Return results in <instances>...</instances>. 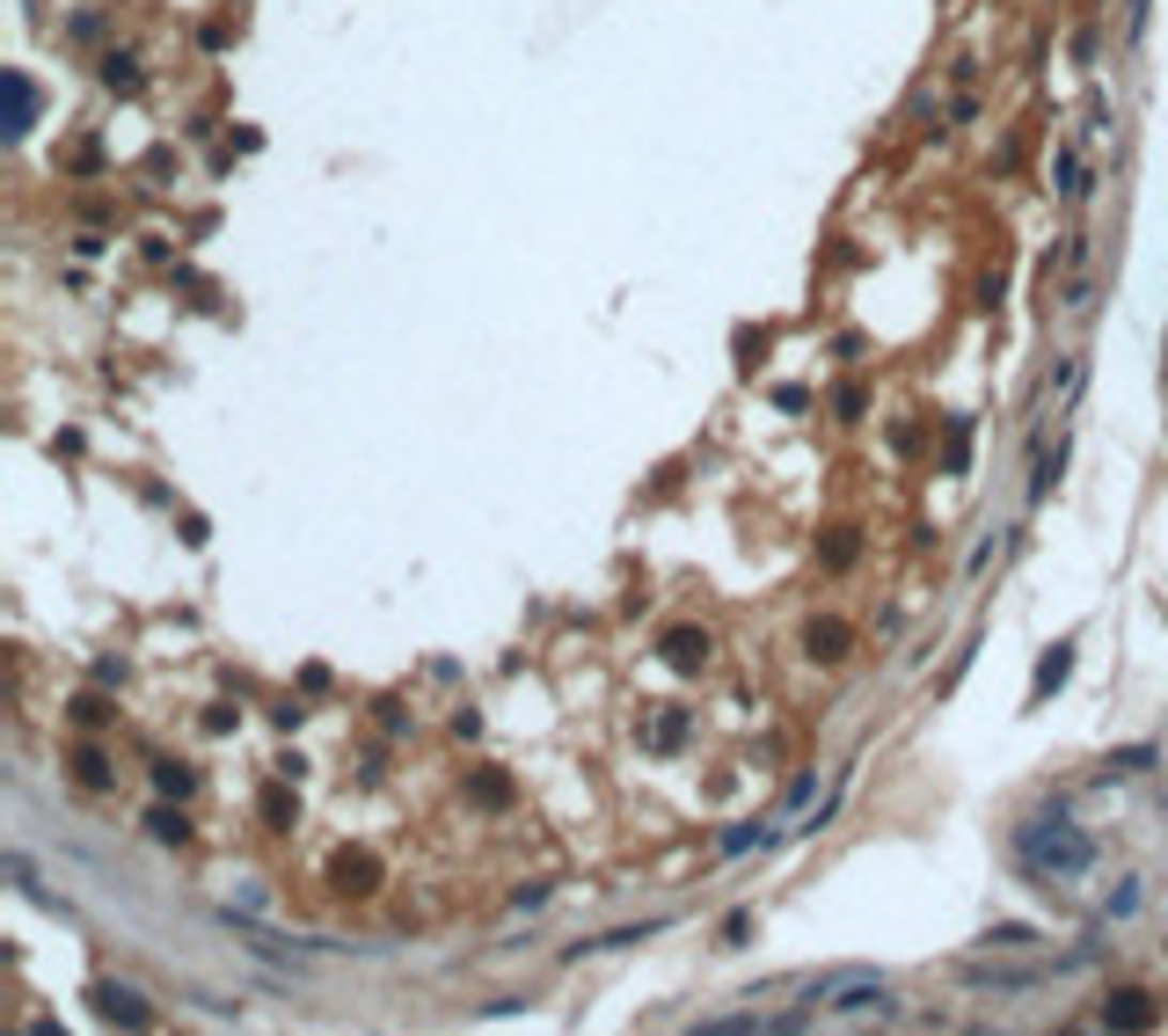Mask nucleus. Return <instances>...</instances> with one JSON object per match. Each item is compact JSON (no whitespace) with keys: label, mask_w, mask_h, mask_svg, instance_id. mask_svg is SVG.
I'll return each mask as SVG.
<instances>
[{"label":"nucleus","mask_w":1168,"mask_h":1036,"mask_svg":"<svg viewBox=\"0 0 1168 1036\" xmlns=\"http://www.w3.org/2000/svg\"><path fill=\"white\" fill-rule=\"evenodd\" d=\"M847 643H855V628H847V621H833V614L803 628V650H811L818 664H840V658H847Z\"/></svg>","instance_id":"5"},{"label":"nucleus","mask_w":1168,"mask_h":1036,"mask_svg":"<svg viewBox=\"0 0 1168 1036\" xmlns=\"http://www.w3.org/2000/svg\"><path fill=\"white\" fill-rule=\"evenodd\" d=\"M30 125H37V81L22 66H7V139H22Z\"/></svg>","instance_id":"4"},{"label":"nucleus","mask_w":1168,"mask_h":1036,"mask_svg":"<svg viewBox=\"0 0 1168 1036\" xmlns=\"http://www.w3.org/2000/svg\"><path fill=\"white\" fill-rule=\"evenodd\" d=\"M1066 671H1074V643H1051L1038 658V679H1030V701H1051L1059 686H1066Z\"/></svg>","instance_id":"6"},{"label":"nucleus","mask_w":1168,"mask_h":1036,"mask_svg":"<svg viewBox=\"0 0 1168 1036\" xmlns=\"http://www.w3.org/2000/svg\"><path fill=\"white\" fill-rule=\"evenodd\" d=\"M811 795H818V767H811V774H796V782H789V795H782V818H796V810H803Z\"/></svg>","instance_id":"16"},{"label":"nucleus","mask_w":1168,"mask_h":1036,"mask_svg":"<svg viewBox=\"0 0 1168 1036\" xmlns=\"http://www.w3.org/2000/svg\"><path fill=\"white\" fill-rule=\"evenodd\" d=\"M74 782H81V788H110V759H103L95 745H81V752H74Z\"/></svg>","instance_id":"11"},{"label":"nucleus","mask_w":1168,"mask_h":1036,"mask_svg":"<svg viewBox=\"0 0 1168 1036\" xmlns=\"http://www.w3.org/2000/svg\"><path fill=\"white\" fill-rule=\"evenodd\" d=\"M767 839H774V825H767V818H746V825L723 832V854H752V847H767Z\"/></svg>","instance_id":"10"},{"label":"nucleus","mask_w":1168,"mask_h":1036,"mask_svg":"<svg viewBox=\"0 0 1168 1036\" xmlns=\"http://www.w3.org/2000/svg\"><path fill=\"white\" fill-rule=\"evenodd\" d=\"M147 832H154L162 847H183V839H190V825H183V810H154V818H147Z\"/></svg>","instance_id":"14"},{"label":"nucleus","mask_w":1168,"mask_h":1036,"mask_svg":"<svg viewBox=\"0 0 1168 1036\" xmlns=\"http://www.w3.org/2000/svg\"><path fill=\"white\" fill-rule=\"evenodd\" d=\"M826 562H833V570H847V562H855V534H833V540H826Z\"/></svg>","instance_id":"22"},{"label":"nucleus","mask_w":1168,"mask_h":1036,"mask_svg":"<svg viewBox=\"0 0 1168 1036\" xmlns=\"http://www.w3.org/2000/svg\"><path fill=\"white\" fill-rule=\"evenodd\" d=\"M74 723H81V730H95V723H110V701H95V694H81V701H74Z\"/></svg>","instance_id":"19"},{"label":"nucleus","mask_w":1168,"mask_h":1036,"mask_svg":"<svg viewBox=\"0 0 1168 1036\" xmlns=\"http://www.w3.org/2000/svg\"><path fill=\"white\" fill-rule=\"evenodd\" d=\"M1015 862L1030 876H1044V883H1081L1095 869V839L1066 810H1038V818L1015 825Z\"/></svg>","instance_id":"1"},{"label":"nucleus","mask_w":1168,"mask_h":1036,"mask_svg":"<svg viewBox=\"0 0 1168 1036\" xmlns=\"http://www.w3.org/2000/svg\"><path fill=\"white\" fill-rule=\"evenodd\" d=\"M1132 912H1139V883H1125V891L1110 898V919H1132Z\"/></svg>","instance_id":"23"},{"label":"nucleus","mask_w":1168,"mask_h":1036,"mask_svg":"<svg viewBox=\"0 0 1168 1036\" xmlns=\"http://www.w3.org/2000/svg\"><path fill=\"white\" fill-rule=\"evenodd\" d=\"M1030 942H1038L1030 927H994V934H986V949H1030Z\"/></svg>","instance_id":"20"},{"label":"nucleus","mask_w":1168,"mask_h":1036,"mask_svg":"<svg viewBox=\"0 0 1168 1036\" xmlns=\"http://www.w3.org/2000/svg\"><path fill=\"white\" fill-rule=\"evenodd\" d=\"M263 818H271V825L286 832L292 818H299V795H292V788H263Z\"/></svg>","instance_id":"13"},{"label":"nucleus","mask_w":1168,"mask_h":1036,"mask_svg":"<svg viewBox=\"0 0 1168 1036\" xmlns=\"http://www.w3.org/2000/svg\"><path fill=\"white\" fill-rule=\"evenodd\" d=\"M1103 1030H1154V1000L1139 993V986H1118V993L1103 1000Z\"/></svg>","instance_id":"3"},{"label":"nucleus","mask_w":1168,"mask_h":1036,"mask_svg":"<svg viewBox=\"0 0 1168 1036\" xmlns=\"http://www.w3.org/2000/svg\"><path fill=\"white\" fill-rule=\"evenodd\" d=\"M679 738H687V715H679V708H665V715L650 723V745H658V752H672Z\"/></svg>","instance_id":"15"},{"label":"nucleus","mask_w":1168,"mask_h":1036,"mask_svg":"<svg viewBox=\"0 0 1168 1036\" xmlns=\"http://www.w3.org/2000/svg\"><path fill=\"white\" fill-rule=\"evenodd\" d=\"M373 883H380V862H373V854H336V891H358V898H366Z\"/></svg>","instance_id":"8"},{"label":"nucleus","mask_w":1168,"mask_h":1036,"mask_svg":"<svg viewBox=\"0 0 1168 1036\" xmlns=\"http://www.w3.org/2000/svg\"><path fill=\"white\" fill-rule=\"evenodd\" d=\"M1147 759H1154V752H1147V745H1132V752H1118V759H1103V767H1110V774H1139Z\"/></svg>","instance_id":"21"},{"label":"nucleus","mask_w":1168,"mask_h":1036,"mask_svg":"<svg viewBox=\"0 0 1168 1036\" xmlns=\"http://www.w3.org/2000/svg\"><path fill=\"white\" fill-rule=\"evenodd\" d=\"M1059 190H1066V198H1081V190H1088V183H1081V154H1074V146L1059 154Z\"/></svg>","instance_id":"18"},{"label":"nucleus","mask_w":1168,"mask_h":1036,"mask_svg":"<svg viewBox=\"0 0 1168 1036\" xmlns=\"http://www.w3.org/2000/svg\"><path fill=\"white\" fill-rule=\"evenodd\" d=\"M475 803L504 810V803H511V782H504V774H475Z\"/></svg>","instance_id":"17"},{"label":"nucleus","mask_w":1168,"mask_h":1036,"mask_svg":"<svg viewBox=\"0 0 1168 1036\" xmlns=\"http://www.w3.org/2000/svg\"><path fill=\"white\" fill-rule=\"evenodd\" d=\"M88 1000H95V1015H103V1022H125V1030H147V1022H154V1007L132 993V986H118V978H103Z\"/></svg>","instance_id":"2"},{"label":"nucleus","mask_w":1168,"mask_h":1036,"mask_svg":"<svg viewBox=\"0 0 1168 1036\" xmlns=\"http://www.w3.org/2000/svg\"><path fill=\"white\" fill-rule=\"evenodd\" d=\"M665 664H672V671H702V664H709V635H702V628H672V635H665Z\"/></svg>","instance_id":"7"},{"label":"nucleus","mask_w":1168,"mask_h":1036,"mask_svg":"<svg viewBox=\"0 0 1168 1036\" xmlns=\"http://www.w3.org/2000/svg\"><path fill=\"white\" fill-rule=\"evenodd\" d=\"M103 81L118 88V95H132V88H139V59H132V51H110V59H103Z\"/></svg>","instance_id":"12"},{"label":"nucleus","mask_w":1168,"mask_h":1036,"mask_svg":"<svg viewBox=\"0 0 1168 1036\" xmlns=\"http://www.w3.org/2000/svg\"><path fill=\"white\" fill-rule=\"evenodd\" d=\"M190 788H198V774H190L183 759H154V795H175V803H183Z\"/></svg>","instance_id":"9"},{"label":"nucleus","mask_w":1168,"mask_h":1036,"mask_svg":"<svg viewBox=\"0 0 1168 1036\" xmlns=\"http://www.w3.org/2000/svg\"><path fill=\"white\" fill-rule=\"evenodd\" d=\"M752 934V912H731V919H723V942H731V949H738V942H746Z\"/></svg>","instance_id":"24"}]
</instances>
